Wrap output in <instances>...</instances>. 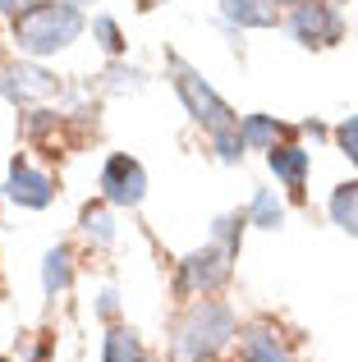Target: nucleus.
<instances>
[{"mask_svg":"<svg viewBox=\"0 0 358 362\" xmlns=\"http://www.w3.org/2000/svg\"><path fill=\"white\" fill-rule=\"evenodd\" d=\"M326 211H331V225H335V230H345L350 239H358V179H345V184L331 188Z\"/></svg>","mask_w":358,"mask_h":362,"instance_id":"13","label":"nucleus"},{"mask_svg":"<svg viewBox=\"0 0 358 362\" xmlns=\"http://www.w3.org/2000/svg\"><path fill=\"white\" fill-rule=\"evenodd\" d=\"M0 197H5V184H0Z\"/></svg>","mask_w":358,"mask_h":362,"instance_id":"29","label":"nucleus"},{"mask_svg":"<svg viewBox=\"0 0 358 362\" xmlns=\"http://www.w3.org/2000/svg\"><path fill=\"white\" fill-rule=\"evenodd\" d=\"M97 188H101V202H110V206H143V197H147L143 160H134L129 151H110L97 175Z\"/></svg>","mask_w":358,"mask_h":362,"instance_id":"6","label":"nucleus"},{"mask_svg":"<svg viewBox=\"0 0 358 362\" xmlns=\"http://www.w3.org/2000/svg\"><path fill=\"white\" fill-rule=\"evenodd\" d=\"M166 69H171V88H175V97L184 101L188 119H193L197 129L207 133V138H216V133H225V129H239V115H234V106L202 78V74L193 69V64L184 60V55L171 51V55H166Z\"/></svg>","mask_w":358,"mask_h":362,"instance_id":"3","label":"nucleus"},{"mask_svg":"<svg viewBox=\"0 0 358 362\" xmlns=\"http://www.w3.org/2000/svg\"><path fill=\"white\" fill-rule=\"evenodd\" d=\"M335 147L350 156V165H358V115L340 119V129H335Z\"/></svg>","mask_w":358,"mask_h":362,"instance_id":"22","label":"nucleus"},{"mask_svg":"<svg viewBox=\"0 0 358 362\" xmlns=\"http://www.w3.org/2000/svg\"><path fill=\"white\" fill-rule=\"evenodd\" d=\"M280 133H285V124L276 115H239V138L248 151H271L280 142Z\"/></svg>","mask_w":358,"mask_h":362,"instance_id":"14","label":"nucleus"},{"mask_svg":"<svg viewBox=\"0 0 358 362\" xmlns=\"http://www.w3.org/2000/svg\"><path fill=\"white\" fill-rule=\"evenodd\" d=\"M243 230H248V211H225V216H216V221H212V243H221L225 252L239 257Z\"/></svg>","mask_w":358,"mask_h":362,"instance_id":"19","label":"nucleus"},{"mask_svg":"<svg viewBox=\"0 0 358 362\" xmlns=\"http://www.w3.org/2000/svg\"><path fill=\"white\" fill-rule=\"evenodd\" d=\"M285 33L294 37L304 51H331V46L345 42L350 23H345L340 5H331V0H299L285 14Z\"/></svg>","mask_w":358,"mask_h":362,"instance_id":"4","label":"nucleus"},{"mask_svg":"<svg viewBox=\"0 0 358 362\" xmlns=\"http://www.w3.org/2000/svg\"><path fill=\"white\" fill-rule=\"evenodd\" d=\"M239 354H243V362H294V354L280 339V330L267 326V321L239 330Z\"/></svg>","mask_w":358,"mask_h":362,"instance_id":"11","label":"nucleus"},{"mask_svg":"<svg viewBox=\"0 0 358 362\" xmlns=\"http://www.w3.org/2000/svg\"><path fill=\"white\" fill-rule=\"evenodd\" d=\"M5 202L23 206V211H46L55 202V179L46 170L28 165V160H14L9 179H5Z\"/></svg>","mask_w":358,"mask_h":362,"instance_id":"8","label":"nucleus"},{"mask_svg":"<svg viewBox=\"0 0 358 362\" xmlns=\"http://www.w3.org/2000/svg\"><path fill=\"white\" fill-rule=\"evenodd\" d=\"M83 33H88V14L74 0H42L9 23V42L28 60H51V55L69 51Z\"/></svg>","mask_w":358,"mask_h":362,"instance_id":"1","label":"nucleus"},{"mask_svg":"<svg viewBox=\"0 0 358 362\" xmlns=\"http://www.w3.org/2000/svg\"><path fill=\"white\" fill-rule=\"evenodd\" d=\"M74 5H101V0H74Z\"/></svg>","mask_w":358,"mask_h":362,"instance_id":"27","label":"nucleus"},{"mask_svg":"<svg viewBox=\"0 0 358 362\" xmlns=\"http://www.w3.org/2000/svg\"><path fill=\"white\" fill-rule=\"evenodd\" d=\"M134 5H138V9H152V5H156V0H134Z\"/></svg>","mask_w":358,"mask_h":362,"instance_id":"26","label":"nucleus"},{"mask_svg":"<svg viewBox=\"0 0 358 362\" xmlns=\"http://www.w3.org/2000/svg\"><path fill=\"white\" fill-rule=\"evenodd\" d=\"M331 5H340V0H331Z\"/></svg>","mask_w":358,"mask_h":362,"instance_id":"31","label":"nucleus"},{"mask_svg":"<svg viewBox=\"0 0 358 362\" xmlns=\"http://www.w3.org/2000/svg\"><path fill=\"white\" fill-rule=\"evenodd\" d=\"M143 339L134 326H110L101 339V362H143Z\"/></svg>","mask_w":358,"mask_h":362,"instance_id":"15","label":"nucleus"},{"mask_svg":"<svg viewBox=\"0 0 358 362\" xmlns=\"http://www.w3.org/2000/svg\"><path fill=\"white\" fill-rule=\"evenodd\" d=\"M234 271V252H225L221 243H202L179 262V293L184 298H207L216 293Z\"/></svg>","mask_w":358,"mask_h":362,"instance_id":"5","label":"nucleus"},{"mask_svg":"<svg viewBox=\"0 0 358 362\" xmlns=\"http://www.w3.org/2000/svg\"><path fill=\"white\" fill-rule=\"evenodd\" d=\"M248 225L253 230H280L285 225V197L276 188H258L248 202Z\"/></svg>","mask_w":358,"mask_h":362,"instance_id":"16","label":"nucleus"},{"mask_svg":"<svg viewBox=\"0 0 358 362\" xmlns=\"http://www.w3.org/2000/svg\"><path fill=\"white\" fill-rule=\"evenodd\" d=\"M33 5H42V0H0V18H9V23H14V18L28 14Z\"/></svg>","mask_w":358,"mask_h":362,"instance_id":"24","label":"nucleus"},{"mask_svg":"<svg viewBox=\"0 0 358 362\" xmlns=\"http://www.w3.org/2000/svg\"><path fill=\"white\" fill-rule=\"evenodd\" d=\"M212 151H216V160H221V165H239L248 147H243L239 129H225V133H216V138H212Z\"/></svg>","mask_w":358,"mask_h":362,"instance_id":"21","label":"nucleus"},{"mask_svg":"<svg viewBox=\"0 0 358 362\" xmlns=\"http://www.w3.org/2000/svg\"><path fill=\"white\" fill-rule=\"evenodd\" d=\"M276 5H299V0H276Z\"/></svg>","mask_w":358,"mask_h":362,"instance_id":"28","label":"nucleus"},{"mask_svg":"<svg viewBox=\"0 0 358 362\" xmlns=\"http://www.w3.org/2000/svg\"><path fill=\"white\" fill-rule=\"evenodd\" d=\"M0 97L14 106H37V101L60 97V78L46 74L37 60H9L0 64Z\"/></svg>","mask_w":358,"mask_h":362,"instance_id":"7","label":"nucleus"},{"mask_svg":"<svg viewBox=\"0 0 358 362\" xmlns=\"http://www.w3.org/2000/svg\"><path fill=\"white\" fill-rule=\"evenodd\" d=\"M101 78H106V83H101V92H106V97H138V92L147 88V74L138 69V64H120V60L110 64Z\"/></svg>","mask_w":358,"mask_h":362,"instance_id":"17","label":"nucleus"},{"mask_svg":"<svg viewBox=\"0 0 358 362\" xmlns=\"http://www.w3.org/2000/svg\"><path fill=\"white\" fill-rule=\"evenodd\" d=\"M69 284H74V252H69V243H55L42 257V293L46 298H60Z\"/></svg>","mask_w":358,"mask_h":362,"instance_id":"12","label":"nucleus"},{"mask_svg":"<svg viewBox=\"0 0 358 362\" xmlns=\"http://www.w3.org/2000/svg\"><path fill=\"white\" fill-rule=\"evenodd\" d=\"M143 362H156V358H143Z\"/></svg>","mask_w":358,"mask_h":362,"instance_id":"30","label":"nucleus"},{"mask_svg":"<svg viewBox=\"0 0 358 362\" xmlns=\"http://www.w3.org/2000/svg\"><path fill=\"white\" fill-rule=\"evenodd\" d=\"M0 362H9V358H0Z\"/></svg>","mask_w":358,"mask_h":362,"instance_id":"32","label":"nucleus"},{"mask_svg":"<svg viewBox=\"0 0 358 362\" xmlns=\"http://www.w3.org/2000/svg\"><path fill=\"white\" fill-rule=\"evenodd\" d=\"M79 230H83V239L88 243H97V247H110L115 243V216H110V202H101V206H88L83 211V221H79Z\"/></svg>","mask_w":358,"mask_h":362,"instance_id":"18","label":"nucleus"},{"mask_svg":"<svg viewBox=\"0 0 358 362\" xmlns=\"http://www.w3.org/2000/svg\"><path fill=\"white\" fill-rule=\"evenodd\" d=\"M234 335H239V317H234L230 303L197 298V303H188V312L179 317V326H175L171 358L175 362H212Z\"/></svg>","mask_w":358,"mask_h":362,"instance_id":"2","label":"nucleus"},{"mask_svg":"<svg viewBox=\"0 0 358 362\" xmlns=\"http://www.w3.org/2000/svg\"><path fill=\"white\" fill-rule=\"evenodd\" d=\"M97 317H106V321L120 317V293H115V289H101V293H97Z\"/></svg>","mask_w":358,"mask_h":362,"instance_id":"23","label":"nucleus"},{"mask_svg":"<svg viewBox=\"0 0 358 362\" xmlns=\"http://www.w3.org/2000/svg\"><path fill=\"white\" fill-rule=\"evenodd\" d=\"M267 170L276 175L280 188H289V193H304L308 170H313V151L294 147V142H276V147L267 151Z\"/></svg>","mask_w":358,"mask_h":362,"instance_id":"10","label":"nucleus"},{"mask_svg":"<svg viewBox=\"0 0 358 362\" xmlns=\"http://www.w3.org/2000/svg\"><path fill=\"white\" fill-rule=\"evenodd\" d=\"M304 133H308L313 142H335V129H326L322 119H304Z\"/></svg>","mask_w":358,"mask_h":362,"instance_id":"25","label":"nucleus"},{"mask_svg":"<svg viewBox=\"0 0 358 362\" xmlns=\"http://www.w3.org/2000/svg\"><path fill=\"white\" fill-rule=\"evenodd\" d=\"M88 33H92V42H97L101 51L110 55V60H120V55H125V28H120V18L92 14V18H88Z\"/></svg>","mask_w":358,"mask_h":362,"instance_id":"20","label":"nucleus"},{"mask_svg":"<svg viewBox=\"0 0 358 362\" xmlns=\"http://www.w3.org/2000/svg\"><path fill=\"white\" fill-rule=\"evenodd\" d=\"M221 23L234 33H267L280 23L276 0H221Z\"/></svg>","mask_w":358,"mask_h":362,"instance_id":"9","label":"nucleus"}]
</instances>
